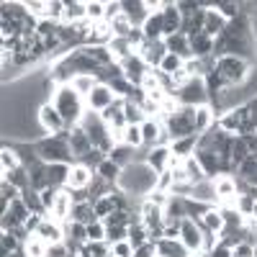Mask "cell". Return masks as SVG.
I'll use <instances>...</instances> for the list:
<instances>
[{
    "instance_id": "60d3db41",
    "label": "cell",
    "mask_w": 257,
    "mask_h": 257,
    "mask_svg": "<svg viewBox=\"0 0 257 257\" xmlns=\"http://www.w3.org/2000/svg\"><path fill=\"white\" fill-rule=\"evenodd\" d=\"M216 11L226 21H237L242 16V3H234V0H216Z\"/></svg>"
},
{
    "instance_id": "9a60e30c",
    "label": "cell",
    "mask_w": 257,
    "mask_h": 257,
    "mask_svg": "<svg viewBox=\"0 0 257 257\" xmlns=\"http://www.w3.org/2000/svg\"><path fill=\"white\" fill-rule=\"evenodd\" d=\"M36 234H39V237L44 239L49 247H52V244H62V242H64V224L52 221V219L44 216V221H41V226H39Z\"/></svg>"
},
{
    "instance_id": "91938a15",
    "label": "cell",
    "mask_w": 257,
    "mask_h": 257,
    "mask_svg": "<svg viewBox=\"0 0 257 257\" xmlns=\"http://www.w3.org/2000/svg\"><path fill=\"white\" fill-rule=\"evenodd\" d=\"M157 257H160V254H157Z\"/></svg>"
},
{
    "instance_id": "680465c9",
    "label": "cell",
    "mask_w": 257,
    "mask_h": 257,
    "mask_svg": "<svg viewBox=\"0 0 257 257\" xmlns=\"http://www.w3.org/2000/svg\"><path fill=\"white\" fill-rule=\"evenodd\" d=\"M190 257H208V254H206V252H201V254H190Z\"/></svg>"
},
{
    "instance_id": "6da1fadb",
    "label": "cell",
    "mask_w": 257,
    "mask_h": 257,
    "mask_svg": "<svg viewBox=\"0 0 257 257\" xmlns=\"http://www.w3.org/2000/svg\"><path fill=\"white\" fill-rule=\"evenodd\" d=\"M157 178H160V173H155L147 162H134L121 170V175L116 180V190L126 193L128 198H134V196L147 198L157 188Z\"/></svg>"
},
{
    "instance_id": "11a10c76",
    "label": "cell",
    "mask_w": 257,
    "mask_h": 257,
    "mask_svg": "<svg viewBox=\"0 0 257 257\" xmlns=\"http://www.w3.org/2000/svg\"><path fill=\"white\" fill-rule=\"evenodd\" d=\"M208 257H234V252H231V247H226V244H216L211 252H208Z\"/></svg>"
},
{
    "instance_id": "816d5d0a",
    "label": "cell",
    "mask_w": 257,
    "mask_h": 257,
    "mask_svg": "<svg viewBox=\"0 0 257 257\" xmlns=\"http://www.w3.org/2000/svg\"><path fill=\"white\" fill-rule=\"evenodd\" d=\"M64 6L62 0H49V11H47V18L54 21V24H59V21H64Z\"/></svg>"
},
{
    "instance_id": "4316f807",
    "label": "cell",
    "mask_w": 257,
    "mask_h": 257,
    "mask_svg": "<svg viewBox=\"0 0 257 257\" xmlns=\"http://www.w3.org/2000/svg\"><path fill=\"white\" fill-rule=\"evenodd\" d=\"M157 254L160 257H190L185 244L180 239H160L157 242Z\"/></svg>"
},
{
    "instance_id": "9c48e42d",
    "label": "cell",
    "mask_w": 257,
    "mask_h": 257,
    "mask_svg": "<svg viewBox=\"0 0 257 257\" xmlns=\"http://www.w3.org/2000/svg\"><path fill=\"white\" fill-rule=\"evenodd\" d=\"M116 100H118V98H116V93L111 90V85L100 82L98 88H95L88 98H85V108H88V111H95V113H103L105 108H111Z\"/></svg>"
},
{
    "instance_id": "1f68e13d",
    "label": "cell",
    "mask_w": 257,
    "mask_h": 257,
    "mask_svg": "<svg viewBox=\"0 0 257 257\" xmlns=\"http://www.w3.org/2000/svg\"><path fill=\"white\" fill-rule=\"evenodd\" d=\"M128 242H132L134 249L149 244V231H147V226L142 224V219H137L132 226H128Z\"/></svg>"
},
{
    "instance_id": "5bb4252c",
    "label": "cell",
    "mask_w": 257,
    "mask_h": 257,
    "mask_svg": "<svg viewBox=\"0 0 257 257\" xmlns=\"http://www.w3.org/2000/svg\"><path fill=\"white\" fill-rule=\"evenodd\" d=\"M93 178H95V170H90V167H85V165L75 162L72 170H70L67 188H70V190H85V188H90Z\"/></svg>"
},
{
    "instance_id": "3957f363",
    "label": "cell",
    "mask_w": 257,
    "mask_h": 257,
    "mask_svg": "<svg viewBox=\"0 0 257 257\" xmlns=\"http://www.w3.org/2000/svg\"><path fill=\"white\" fill-rule=\"evenodd\" d=\"M54 105H57V111L62 113V118H64V123H67V128H72V126H77L80 121H82V116H85V100L70 88V85H62L59 88V93L54 95V100H52Z\"/></svg>"
},
{
    "instance_id": "30bf717a",
    "label": "cell",
    "mask_w": 257,
    "mask_h": 257,
    "mask_svg": "<svg viewBox=\"0 0 257 257\" xmlns=\"http://www.w3.org/2000/svg\"><path fill=\"white\" fill-rule=\"evenodd\" d=\"M165 54H167L165 41H144V47L139 49V57H142V62L147 64L149 70H160Z\"/></svg>"
},
{
    "instance_id": "b9f144b4",
    "label": "cell",
    "mask_w": 257,
    "mask_h": 257,
    "mask_svg": "<svg viewBox=\"0 0 257 257\" xmlns=\"http://www.w3.org/2000/svg\"><path fill=\"white\" fill-rule=\"evenodd\" d=\"M113 193V190H111ZM111 193H108V196H103V198H98L95 203H93V208H95V216L103 221V219H108L111 216V213L116 211V203H113V196H111Z\"/></svg>"
},
{
    "instance_id": "ee69618b",
    "label": "cell",
    "mask_w": 257,
    "mask_h": 257,
    "mask_svg": "<svg viewBox=\"0 0 257 257\" xmlns=\"http://www.w3.org/2000/svg\"><path fill=\"white\" fill-rule=\"evenodd\" d=\"M18 249V237L16 231H0V257L13 254Z\"/></svg>"
},
{
    "instance_id": "484cf974",
    "label": "cell",
    "mask_w": 257,
    "mask_h": 257,
    "mask_svg": "<svg viewBox=\"0 0 257 257\" xmlns=\"http://www.w3.org/2000/svg\"><path fill=\"white\" fill-rule=\"evenodd\" d=\"M193 121H196V134H206L211 132V126L216 123V113H213L211 105H201V108H196V116H193Z\"/></svg>"
},
{
    "instance_id": "4fadbf2b",
    "label": "cell",
    "mask_w": 257,
    "mask_h": 257,
    "mask_svg": "<svg viewBox=\"0 0 257 257\" xmlns=\"http://www.w3.org/2000/svg\"><path fill=\"white\" fill-rule=\"evenodd\" d=\"M183 26V13L178 11V3H165L162 8V29H165V39L180 34Z\"/></svg>"
},
{
    "instance_id": "e575fe53",
    "label": "cell",
    "mask_w": 257,
    "mask_h": 257,
    "mask_svg": "<svg viewBox=\"0 0 257 257\" xmlns=\"http://www.w3.org/2000/svg\"><path fill=\"white\" fill-rule=\"evenodd\" d=\"M72 221H77V224H93V221H98V216H95V208H93V203H75V208H72Z\"/></svg>"
},
{
    "instance_id": "2e32d148",
    "label": "cell",
    "mask_w": 257,
    "mask_h": 257,
    "mask_svg": "<svg viewBox=\"0 0 257 257\" xmlns=\"http://www.w3.org/2000/svg\"><path fill=\"white\" fill-rule=\"evenodd\" d=\"M100 85V80H98V75H90V72H80V75H72V80H70V88L85 100L95 88Z\"/></svg>"
},
{
    "instance_id": "ac0fdd59",
    "label": "cell",
    "mask_w": 257,
    "mask_h": 257,
    "mask_svg": "<svg viewBox=\"0 0 257 257\" xmlns=\"http://www.w3.org/2000/svg\"><path fill=\"white\" fill-rule=\"evenodd\" d=\"M188 198L201 201V203H208V206H216V203H219V196H216V188H213V180H203V183H198V185H193Z\"/></svg>"
},
{
    "instance_id": "7402d4cb",
    "label": "cell",
    "mask_w": 257,
    "mask_h": 257,
    "mask_svg": "<svg viewBox=\"0 0 257 257\" xmlns=\"http://www.w3.org/2000/svg\"><path fill=\"white\" fill-rule=\"evenodd\" d=\"M85 18H88V3H82V0H70V3L64 6V24L77 26Z\"/></svg>"
},
{
    "instance_id": "ab89813d",
    "label": "cell",
    "mask_w": 257,
    "mask_h": 257,
    "mask_svg": "<svg viewBox=\"0 0 257 257\" xmlns=\"http://www.w3.org/2000/svg\"><path fill=\"white\" fill-rule=\"evenodd\" d=\"M183 57H178V54H165V59H162V64H160V72L162 75H167V77H173V75H178L180 70H183Z\"/></svg>"
},
{
    "instance_id": "52a82bcc",
    "label": "cell",
    "mask_w": 257,
    "mask_h": 257,
    "mask_svg": "<svg viewBox=\"0 0 257 257\" xmlns=\"http://www.w3.org/2000/svg\"><path fill=\"white\" fill-rule=\"evenodd\" d=\"M39 126L44 128V134L47 137H54V134H62V132H67V123H64L62 113L57 111V105L54 103H44V105H39Z\"/></svg>"
},
{
    "instance_id": "bcb514c9",
    "label": "cell",
    "mask_w": 257,
    "mask_h": 257,
    "mask_svg": "<svg viewBox=\"0 0 257 257\" xmlns=\"http://www.w3.org/2000/svg\"><path fill=\"white\" fill-rule=\"evenodd\" d=\"M0 201H8V203H13V201H18L21 198V190L11 183V180H6V178H0Z\"/></svg>"
},
{
    "instance_id": "7bdbcfd3",
    "label": "cell",
    "mask_w": 257,
    "mask_h": 257,
    "mask_svg": "<svg viewBox=\"0 0 257 257\" xmlns=\"http://www.w3.org/2000/svg\"><path fill=\"white\" fill-rule=\"evenodd\" d=\"M95 173L105 180V183H111V185H116V180H118V175H121V167L113 162V160H105L98 170H95Z\"/></svg>"
},
{
    "instance_id": "f546056e",
    "label": "cell",
    "mask_w": 257,
    "mask_h": 257,
    "mask_svg": "<svg viewBox=\"0 0 257 257\" xmlns=\"http://www.w3.org/2000/svg\"><path fill=\"white\" fill-rule=\"evenodd\" d=\"M201 224H203V229L206 231H213V234H221L224 231V216H221V211L216 208V206H211L208 211H206V216L201 219Z\"/></svg>"
},
{
    "instance_id": "cb8c5ba5",
    "label": "cell",
    "mask_w": 257,
    "mask_h": 257,
    "mask_svg": "<svg viewBox=\"0 0 257 257\" xmlns=\"http://www.w3.org/2000/svg\"><path fill=\"white\" fill-rule=\"evenodd\" d=\"M165 41V49L170 52V54H178V57H183V59H190L193 54H190V41H188V36H183V34H175V36H167V39H162Z\"/></svg>"
},
{
    "instance_id": "8d00e7d4",
    "label": "cell",
    "mask_w": 257,
    "mask_h": 257,
    "mask_svg": "<svg viewBox=\"0 0 257 257\" xmlns=\"http://www.w3.org/2000/svg\"><path fill=\"white\" fill-rule=\"evenodd\" d=\"M121 144L132 147V149H142V147H144L142 126H137V123H128V126L123 128V142H121Z\"/></svg>"
},
{
    "instance_id": "e0dca14e",
    "label": "cell",
    "mask_w": 257,
    "mask_h": 257,
    "mask_svg": "<svg viewBox=\"0 0 257 257\" xmlns=\"http://www.w3.org/2000/svg\"><path fill=\"white\" fill-rule=\"evenodd\" d=\"M226 24H229V21H226L216 8H208V11H206V18H203V34L211 36V39H216V36L224 34Z\"/></svg>"
},
{
    "instance_id": "4dcf8cb0",
    "label": "cell",
    "mask_w": 257,
    "mask_h": 257,
    "mask_svg": "<svg viewBox=\"0 0 257 257\" xmlns=\"http://www.w3.org/2000/svg\"><path fill=\"white\" fill-rule=\"evenodd\" d=\"M249 157V149H247V144H244V139L242 137H234L231 139V149H229V160H231V167L237 170L244 160Z\"/></svg>"
},
{
    "instance_id": "681fc988",
    "label": "cell",
    "mask_w": 257,
    "mask_h": 257,
    "mask_svg": "<svg viewBox=\"0 0 257 257\" xmlns=\"http://www.w3.org/2000/svg\"><path fill=\"white\" fill-rule=\"evenodd\" d=\"M26 11L36 18V16H41V18H47V11H49V0H26Z\"/></svg>"
},
{
    "instance_id": "5b68a950",
    "label": "cell",
    "mask_w": 257,
    "mask_h": 257,
    "mask_svg": "<svg viewBox=\"0 0 257 257\" xmlns=\"http://www.w3.org/2000/svg\"><path fill=\"white\" fill-rule=\"evenodd\" d=\"M178 103L185 105V108H201V105H208V90H206V82L201 77H193L188 80L183 88L175 93Z\"/></svg>"
},
{
    "instance_id": "6f0895ef",
    "label": "cell",
    "mask_w": 257,
    "mask_h": 257,
    "mask_svg": "<svg viewBox=\"0 0 257 257\" xmlns=\"http://www.w3.org/2000/svg\"><path fill=\"white\" fill-rule=\"evenodd\" d=\"M249 219H252V221H257V201L252 203V213H249Z\"/></svg>"
},
{
    "instance_id": "ba28073f",
    "label": "cell",
    "mask_w": 257,
    "mask_h": 257,
    "mask_svg": "<svg viewBox=\"0 0 257 257\" xmlns=\"http://www.w3.org/2000/svg\"><path fill=\"white\" fill-rule=\"evenodd\" d=\"M72 208H75L72 190H70V188H59L54 206L47 211V219H52V221H59V224H67V221H72Z\"/></svg>"
},
{
    "instance_id": "74e56055",
    "label": "cell",
    "mask_w": 257,
    "mask_h": 257,
    "mask_svg": "<svg viewBox=\"0 0 257 257\" xmlns=\"http://www.w3.org/2000/svg\"><path fill=\"white\" fill-rule=\"evenodd\" d=\"M21 201L26 203V208H29L31 213H47L44 203H41V196H39V190H34V188H26L24 193H21Z\"/></svg>"
},
{
    "instance_id": "83f0119b",
    "label": "cell",
    "mask_w": 257,
    "mask_h": 257,
    "mask_svg": "<svg viewBox=\"0 0 257 257\" xmlns=\"http://www.w3.org/2000/svg\"><path fill=\"white\" fill-rule=\"evenodd\" d=\"M196 147H198V134H193V137H185V139L173 142V144H170V152L183 157V160H188V157L196 155Z\"/></svg>"
},
{
    "instance_id": "9f6ffc18",
    "label": "cell",
    "mask_w": 257,
    "mask_h": 257,
    "mask_svg": "<svg viewBox=\"0 0 257 257\" xmlns=\"http://www.w3.org/2000/svg\"><path fill=\"white\" fill-rule=\"evenodd\" d=\"M121 13V3H105V21H113Z\"/></svg>"
},
{
    "instance_id": "d6a6232c",
    "label": "cell",
    "mask_w": 257,
    "mask_h": 257,
    "mask_svg": "<svg viewBox=\"0 0 257 257\" xmlns=\"http://www.w3.org/2000/svg\"><path fill=\"white\" fill-rule=\"evenodd\" d=\"M47 254H49V244L39 234H34L31 239L24 242V257H47Z\"/></svg>"
},
{
    "instance_id": "d6986e66",
    "label": "cell",
    "mask_w": 257,
    "mask_h": 257,
    "mask_svg": "<svg viewBox=\"0 0 257 257\" xmlns=\"http://www.w3.org/2000/svg\"><path fill=\"white\" fill-rule=\"evenodd\" d=\"M170 147H152L147 152V165L155 170V173H165V170H170Z\"/></svg>"
},
{
    "instance_id": "7dc6e473",
    "label": "cell",
    "mask_w": 257,
    "mask_h": 257,
    "mask_svg": "<svg viewBox=\"0 0 257 257\" xmlns=\"http://www.w3.org/2000/svg\"><path fill=\"white\" fill-rule=\"evenodd\" d=\"M88 21H90V24L105 21V3H103V0H90V3H88Z\"/></svg>"
},
{
    "instance_id": "8992f818",
    "label": "cell",
    "mask_w": 257,
    "mask_h": 257,
    "mask_svg": "<svg viewBox=\"0 0 257 257\" xmlns=\"http://www.w3.org/2000/svg\"><path fill=\"white\" fill-rule=\"evenodd\" d=\"M203 234H206V229H203L201 221H196V219H183V221H180V242L185 244V249H188L190 254L206 252V249H203ZM206 254H208V252H206Z\"/></svg>"
},
{
    "instance_id": "7c38bea8",
    "label": "cell",
    "mask_w": 257,
    "mask_h": 257,
    "mask_svg": "<svg viewBox=\"0 0 257 257\" xmlns=\"http://www.w3.org/2000/svg\"><path fill=\"white\" fill-rule=\"evenodd\" d=\"M70 149H72V155H75V162H80L93 149V142H90L88 134H85L82 126H72L70 128Z\"/></svg>"
},
{
    "instance_id": "277c9868",
    "label": "cell",
    "mask_w": 257,
    "mask_h": 257,
    "mask_svg": "<svg viewBox=\"0 0 257 257\" xmlns=\"http://www.w3.org/2000/svg\"><path fill=\"white\" fill-rule=\"evenodd\" d=\"M213 70L219 72L224 85L237 88V85H244L247 77L252 75V62L239 59V57H221V59H216V67H213Z\"/></svg>"
},
{
    "instance_id": "d4e9b609",
    "label": "cell",
    "mask_w": 257,
    "mask_h": 257,
    "mask_svg": "<svg viewBox=\"0 0 257 257\" xmlns=\"http://www.w3.org/2000/svg\"><path fill=\"white\" fill-rule=\"evenodd\" d=\"M142 34L147 41H162L165 39V29H162V13H152L147 18V24L142 26Z\"/></svg>"
},
{
    "instance_id": "f6af8a7d",
    "label": "cell",
    "mask_w": 257,
    "mask_h": 257,
    "mask_svg": "<svg viewBox=\"0 0 257 257\" xmlns=\"http://www.w3.org/2000/svg\"><path fill=\"white\" fill-rule=\"evenodd\" d=\"M88 257H111V244L108 242H88L82 247Z\"/></svg>"
},
{
    "instance_id": "ffe728a7",
    "label": "cell",
    "mask_w": 257,
    "mask_h": 257,
    "mask_svg": "<svg viewBox=\"0 0 257 257\" xmlns=\"http://www.w3.org/2000/svg\"><path fill=\"white\" fill-rule=\"evenodd\" d=\"M70 170H72V165H64V162L47 165L49 185H52V188H67V180H70Z\"/></svg>"
},
{
    "instance_id": "f35d334b",
    "label": "cell",
    "mask_w": 257,
    "mask_h": 257,
    "mask_svg": "<svg viewBox=\"0 0 257 257\" xmlns=\"http://www.w3.org/2000/svg\"><path fill=\"white\" fill-rule=\"evenodd\" d=\"M111 24V31H113V39H126L128 34L134 31V26H132V21H128L123 13H118L113 21H108Z\"/></svg>"
},
{
    "instance_id": "603a6c76",
    "label": "cell",
    "mask_w": 257,
    "mask_h": 257,
    "mask_svg": "<svg viewBox=\"0 0 257 257\" xmlns=\"http://www.w3.org/2000/svg\"><path fill=\"white\" fill-rule=\"evenodd\" d=\"M213 188H216L219 201H221V198H231V196H239V190H237V178L229 175V173L213 178Z\"/></svg>"
},
{
    "instance_id": "f1b7e54d",
    "label": "cell",
    "mask_w": 257,
    "mask_h": 257,
    "mask_svg": "<svg viewBox=\"0 0 257 257\" xmlns=\"http://www.w3.org/2000/svg\"><path fill=\"white\" fill-rule=\"evenodd\" d=\"M134 152L137 149H132V147H126V144H116L113 149H111V155H108V160H113L121 170L123 167H128V165H134L137 162V157H134Z\"/></svg>"
},
{
    "instance_id": "44dd1931",
    "label": "cell",
    "mask_w": 257,
    "mask_h": 257,
    "mask_svg": "<svg viewBox=\"0 0 257 257\" xmlns=\"http://www.w3.org/2000/svg\"><path fill=\"white\" fill-rule=\"evenodd\" d=\"M190 54L196 59H208L213 54V39L206 36V34H198V36H190Z\"/></svg>"
},
{
    "instance_id": "db71d44e",
    "label": "cell",
    "mask_w": 257,
    "mask_h": 257,
    "mask_svg": "<svg viewBox=\"0 0 257 257\" xmlns=\"http://www.w3.org/2000/svg\"><path fill=\"white\" fill-rule=\"evenodd\" d=\"M173 185H175V180H173V170H165V173H160V178H157V188H155V190L170 193V190H173Z\"/></svg>"
},
{
    "instance_id": "f907efd6",
    "label": "cell",
    "mask_w": 257,
    "mask_h": 257,
    "mask_svg": "<svg viewBox=\"0 0 257 257\" xmlns=\"http://www.w3.org/2000/svg\"><path fill=\"white\" fill-rule=\"evenodd\" d=\"M88 242H105V224L100 219L88 224Z\"/></svg>"
},
{
    "instance_id": "7a4b0ae2",
    "label": "cell",
    "mask_w": 257,
    "mask_h": 257,
    "mask_svg": "<svg viewBox=\"0 0 257 257\" xmlns=\"http://www.w3.org/2000/svg\"><path fill=\"white\" fill-rule=\"evenodd\" d=\"M34 149L41 162L47 165H54V162H64V165H75V155L70 149V128L62 134H54V137H44L34 142Z\"/></svg>"
},
{
    "instance_id": "836d02e7",
    "label": "cell",
    "mask_w": 257,
    "mask_h": 257,
    "mask_svg": "<svg viewBox=\"0 0 257 257\" xmlns=\"http://www.w3.org/2000/svg\"><path fill=\"white\" fill-rule=\"evenodd\" d=\"M183 170H185V175H188V183H190V185H198V183L208 180L206 173H203V167L198 165L196 157H188V160L183 162Z\"/></svg>"
},
{
    "instance_id": "f5cc1de1",
    "label": "cell",
    "mask_w": 257,
    "mask_h": 257,
    "mask_svg": "<svg viewBox=\"0 0 257 257\" xmlns=\"http://www.w3.org/2000/svg\"><path fill=\"white\" fill-rule=\"evenodd\" d=\"M111 257H134V247H132V242L123 239V242L111 244Z\"/></svg>"
},
{
    "instance_id": "8fae6325",
    "label": "cell",
    "mask_w": 257,
    "mask_h": 257,
    "mask_svg": "<svg viewBox=\"0 0 257 257\" xmlns=\"http://www.w3.org/2000/svg\"><path fill=\"white\" fill-rule=\"evenodd\" d=\"M121 13L132 21L134 29H142V26L147 24V18L152 16V13L147 11L144 0H121Z\"/></svg>"
},
{
    "instance_id": "c3c4849f",
    "label": "cell",
    "mask_w": 257,
    "mask_h": 257,
    "mask_svg": "<svg viewBox=\"0 0 257 257\" xmlns=\"http://www.w3.org/2000/svg\"><path fill=\"white\" fill-rule=\"evenodd\" d=\"M123 239H128V226H105V242L108 244H116Z\"/></svg>"
},
{
    "instance_id": "d590c367",
    "label": "cell",
    "mask_w": 257,
    "mask_h": 257,
    "mask_svg": "<svg viewBox=\"0 0 257 257\" xmlns=\"http://www.w3.org/2000/svg\"><path fill=\"white\" fill-rule=\"evenodd\" d=\"M0 165H3V173H13V170H18L24 162H21V155L16 152V149L11 144H6L3 152H0Z\"/></svg>"
}]
</instances>
